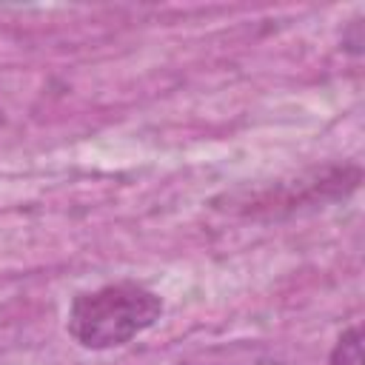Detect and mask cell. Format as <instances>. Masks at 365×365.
<instances>
[{
	"mask_svg": "<svg viewBox=\"0 0 365 365\" xmlns=\"http://www.w3.org/2000/svg\"><path fill=\"white\" fill-rule=\"evenodd\" d=\"M160 314V294L140 282L123 279L77 294L68 305L66 331L77 345L88 351H108L148 331Z\"/></svg>",
	"mask_w": 365,
	"mask_h": 365,
	"instance_id": "cell-1",
	"label": "cell"
},
{
	"mask_svg": "<svg viewBox=\"0 0 365 365\" xmlns=\"http://www.w3.org/2000/svg\"><path fill=\"white\" fill-rule=\"evenodd\" d=\"M328 365H362V328L351 325L348 331L339 334Z\"/></svg>",
	"mask_w": 365,
	"mask_h": 365,
	"instance_id": "cell-2",
	"label": "cell"
},
{
	"mask_svg": "<svg viewBox=\"0 0 365 365\" xmlns=\"http://www.w3.org/2000/svg\"><path fill=\"white\" fill-rule=\"evenodd\" d=\"M180 365H217V362H180Z\"/></svg>",
	"mask_w": 365,
	"mask_h": 365,
	"instance_id": "cell-3",
	"label": "cell"
}]
</instances>
